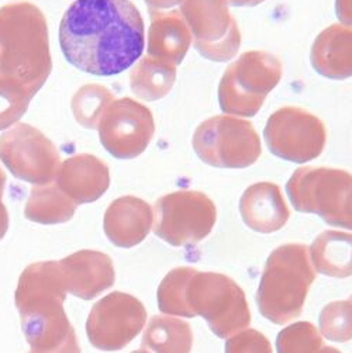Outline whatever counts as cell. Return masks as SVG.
<instances>
[{
	"mask_svg": "<svg viewBox=\"0 0 352 353\" xmlns=\"http://www.w3.org/2000/svg\"><path fill=\"white\" fill-rule=\"evenodd\" d=\"M282 62L264 51L244 52L227 69L219 85L222 110L234 117H254L282 79Z\"/></svg>",
	"mask_w": 352,
	"mask_h": 353,
	"instance_id": "cell-5",
	"label": "cell"
},
{
	"mask_svg": "<svg viewBox=\"0 0 352 353\" xmlns=\"http://www.w3.org/2000/svg\"><path fill=\"white\" fill-rule=\"evenodd\" d=\"M77 205L57 183H47L31 189L24 216L39 224H61L74 217Z\"/></svg>",
	"mask_w": 352,
	"mask_h": 353,
	"instance_id": "cell-22",
	"label": "cell"
},
{
	"mask_svg": "<svg viewBox=\"0 0 352 353\" xmlns=\"http://www.w3.org/2000/svg\"><path fill=\"white\" fill-rule=\"evenodd\" d=\"M239 213L244 223L260 234L279 231L291 217L279 186L271 182H260L246 189L239 200Z\"/></svg>",
	"mask_w": 352,
	"mask_h": 353,
	"instance_id": "cell-18",
	"label": "cell"
},
{
	"mask_svg": "<svg viewBox=\"0 0 352 353\" xmlns=\"http://www.w3.org/2000/svg\"><path fill=\"white\" fill-rule=\"evenodd\" d=\"M193 334L188 323L168 315H155L143 335V347L154 353H190Z\"/></svg>",
	"mask_w": 352,
	"mask_h": 353,
	"instance_id": "cell-23",
	"label": "cell"
},
{
	"mask_svg": "<svg viewBox=\"0 0 352 353\" xmlns=\"http://www.w3.org/2000/svg\"><path fill=\"white\" fill-rule=\"evenodd\" d=\"M227 5L235 6V8H254L261 3H264L265 0H226Z\"/></svg>",
	"mask_w": 352,
	"mask_h": 353,
	"instance_id": "cell-34",
	"label": "cell"
},
{
	"mask_svg": "<svg viewBox=\"0 0 352 353\" xmlns=\"http://www.w3.org/2000/svg\"><path fill=\"white\" fill-rule=\"evenodd\" d=\"M320 331L333 342H348L352 339V303L334 301L327 304L319 319Z\"/></svg>",
	"mask_w": 352,
	"mask_h": 353,
	"instance_id": "cell-26",
	"label": "cell"
},
{
	"mask_svg": "<svg viewBox=\"0 0 352 353\" xmlns=\"http://www.w3.org/2000/svg\"><path fill=\"white\" fill-rule=\"evenodd\" d=\"M313 268L329 277L345 279L352 276V234L324 231L310 248Z\"/></svg>",
	"mask_w": 352,
	"mask_h": 353,
	"instance_id": "cell-21",
	"label": "cell"
},
{
	"mask_svg": "<svg viewBox=\"0 0 352 353\" xmlns=\"http://www.w3.org/2000/svg\"><path fill=\"white\" fill-rule=\"evenodd\" d=\"M184 2V0H146L150 8V12H162L166 9H172Z\"/></svg>",
	"mask_w": 352,
	"mask_h": 353,
	"instance_id": "cell-33",
	"label": "cell"
},
{
	"mask_svg": "<svg viewBox=\"0 0 352 353\" xmlns=\"http://www.w3.org/2000/svg\"><path fill=\"white\" fill-rule=\"evenodd\" d=\"M66 61L95 77H115L143 55L146 26L130 0H75L59 26Z\"/></svg>",
	"mask_w": 352,
	"mask_h": 353,
	"instance_id": "cell-1",
	"label": "cell"
},
{
	"mask_svg": "<svg viewBox=\"0 0 352 353\" xmlns=\"http://www.w3.org/2000/svg\"><path fill=\"white\" fill-rule=\"evenodd\" d=\"M28 353H81V346L78 342V338L74 336L72 339H69L66 343H63L59 347L51 349V350H44V352H28Z\"/></svg>",
	"mask_w": 352,
	"mask_h": 353,
	"instance_id": "cell-32",
	"label": "cell"
},
{
	"mask_svg": "<svg viewBox=\"0 0 352 353\" xmlns=\"http://www.w3.org/2000/svg\"><path fill=\"white\" fill-rule=\"evenodd\" d=\"M131 353H150V352H147L146 349H139V350H134V352H131Z\"/></svg>",
	"mask_w": 352,
	"mask_h": 353,
	"instance_id": "cell-35",
	"label": "cell"
},
{
	"mask_svg": "<svg viewBox=\"0 0 352 353\" xmlns=\"http://www.w3.org/2000/svg\"><path fill=\"white\" fill-rule=\"evenodd\" d=\"M192 44L199 54L215 62L233 59L241 47V32L226 0H184L181 3Z\"/></svg>",
	"mask_w": 352,
	"mask_h": 353,
	"instance_id": "cell-9",
	"label": "cell"
},
{
	"mask_svg": "<svg viewBox=\"0 0 352 353\" xmlns=\"http://www.w3.org/2000/svg\"><path fill=\"white\" fill-rule=\"evenodd\" d=\"M50 72L47 23L39 8L16 3L0 9V79L32 97Z\"/></svg>",
	"mask_w": 352,
	"mask_h": 353,
	"instance_id": "cell-3",
	"label": "cell"
},
{
	"mask_svg": "<svg viewBox=\"0 0 352 353\" xmlns=\"http://www.w3.org/2000/svg\"><path fill=\"white\" fill-rule=\"evenodd\" d=\"M0 159L16 178L34 183H51L59 170V155L40 131L19 125L0 138Z\"/></svg>",
	"mask_w": 352,
	"mask_h": 353,
	"instance_id": "cell-14",
	"label": "cell"
},
{
	"mask_svg": "<svg viewBox=\"0 0 352 353\" xmlns=\"http://www.w3.org/2000/svg\"><path fill=\"white\" fill-rule=\"evenodd\" d=\"M157 297L161 312L185 319L200 315L222 339L248 328L251 323L245 293L222 273L176 268L161 281Z\"/></svg>",
	"mask_w": 352,
	"mask_h": 353,
	"instance_id": "cell-2",
	"label": "cell"
},
{
	"mask_svg": "<svg viewBox=\"0 0 352 353\" xmlns=\"http://www.w3.org/2000/svg\"><path fill=\"white\" fill-rule=\"evenodd\" d=\"M311 65L324 78L342 81L352 78V27L331 24L313 43Z\"/></svg>",
	"mask_w": 352,
	"mask_h": 353,
	"instance_id": "cell-19",
	"label": "cell"
},
{
	"mask_svg": "<svg viewBox=\"0 0 352 353\" xmlns=\"http://www.w3.org/2000/svg\"><path fill=\"white\" fill-rule=\"evenodd\" d=\"M352 190V174L333 168H299L286 183V193L299 213L320 216L337 227L344 203Z\"/></svg>",
	"mask_w": 352,
	"mask_h": 353,
	"instance_id": "cell-8",
	"label": "cell"
},
{
	"mask_svg": "<svg viewBox=\"0 0 352 353\" xmlns=\"http://www.w3.org/2000/svg\"><path fill=\"white\" fill-rule=\"evenodd\" d=\"M349 301H351V303H352V296H351V299H349Z\"/></svg>",
	"mask_w": 352,
	"mask_h": 353,
	"instance_id": "cell-36",
	"label": "cell"
},
{
	"mask_svg": "<svg viewBox=\"0 0 352 353\" xmlns=\"http://www.w3.org/2000/svg\"><path fill=\"white\" fill-rule=\"evenodd\" d=\"M264 138L275 157L306 163L323 154L327 130L319 117L303 109L282 108L268 119Z\"/></svg>",
	"mask_w": 352,
	"mask_h": 353,
	"instance_id": "cell-10",
	"label": "cell"
},
{
	"mask_svg": "<svg viewBox=\"0 0 352 353\" xmlns=\"http://www.w3.org/2000/svg\"><path fill=\"white\" fill-rule=\"evenodd\" d=\"M31 96L21 88L0 79V130L16 123L27 110Z\"/></svg>",
	"mask_w": 352,
	"mask_h": 353,
	"instance_id": "cell-27",
	"label": "cell"
},
{
	"mask_svg": "<svg viewBox=\"0 0 352 353\" xmlns=\"http://www.w3.org/2000/svg\"><path fill=\"white\" fill-rule=\"evenodd\" d=\"M153 230L172 246H190L203 241L217 220L215 203L204 193L179 190L157 200Z\"/></svg>",
	"mask_w": 352,
	"mask_h": 353,
	"instance_id": "cell-7",
	"label": "cell"
},
{
	"mask_svg": "<svg viewBox=\"0 0 352 353\" xmlns=\"http://www.w3.org/2000/svg\"><path fill=\"white\" fill-rule=\"evenodd\" d=\"M66 293L93 300L116 281L112 259L99 251L82 250L59 261Z\"/></svg>",
	"mask_w": 352,
	"mask_h": 353,
	"instance_id": "cell-15",
	"label": "cell"
},
{
	"mask_svg": "<svg viewBox=\"0 0 352 353\" xmlns=\"http://www.w3.org/2000/svg\"><path fill=\"white\" fill-rule=\"evenodd\" d=\"M66 290L59 262L32 263L24 269L16 290L21 330L39 327L66 316Z\"/></svg>",
	"mask_w": 352,
	"mask_h": 353,
	"instance_id": "cell-11",
	"label": "cell"
},
{
	"mask_svg": "<svg viewBox=\"0 0 352 353\" xmlns=\"http://www.w3.org/2000/svg\"><path fill=\"white\" fill-rule=\"evenodd\" d=\"M315 270L303 243H285L268 258L257 292V304L266 320L284 325L300 316Z\"/></svg>",
	"mask_w": 352,
	"mask_h": 353,
	"instance_id": "cell-4",
	"label": "cell"
},
{
	"mask_svg": "<svg viewBox=\"0 0 352 353\" xmlns=\"http://www.w3.org/2000/svg\"><path fill=\"white\" fill-rule=\"evenodd\" d=\"M155 132L153 113L130 97L119 99L100 117L99 135L103 147L119 159L143 154Z\"/></svg>",
	"mask_w": 352,
	"mask_h": 353,
	"instance_id": "cell-13",
	"label": "cell"
},
{
	"mask_svg": "<svg viewBox=\"0 0 352 353\" xmlns=\"http://www.w3.org/2000/svg\"><path fill=\"white\" fill-rule=\"evenodd\" d=\"M337 228H345V230L352 231V190L346 196V200L344 203Z\"/></svg>",
	"mask_w": 352,
	"mask_h": 353,
	"instance_id": "cell-31",
	"label": "cell"
},
{
	"mask_svg": "<svg viewBox=\"0 0 352 353\" xmlns=\"http://www.w3.org/2000/svg\"><path fill=\"white\" fill-rule=\"evenodd\" d=\"M192 145L200 161L215 168L244 169L261 157V139L253 123L234 116H215L195 131Z\"/></svg>",
	"mask_w": 352,
	"mask_h": 353,
	"instance_id": "cell-6",
	"label": "cell"
},
{
	"mask_svg": "<svg viewBox=\"0 0 352 353\" xmlns=\"http://www.w3.org/2000/svg\"><path fill=\"white\" fill-rule=\"evenodd\" d=\"M154 211L148 203L134 196L115 200L106 210L103 228L119 248H133L143 242L153 225Z\"/></svg>",
	"mask_w": 352,
	"mask_h": 353,
	"instance_id": "cell-16",
	"label": "cell"
},
{
	"mask_svg": "<svg viewBox=\"0 0 352 353\" xmlns=\"http://www.w3.org/2000/svg\"><path fill=\"white\" fill-rule=\"evenodd\" d=\"M176 81V66L146 57L138 62L130 77L131 90L135 96L147 101L165 97Z\"/></svg>",
	"mask_w": 352,
	"mask_h": 353,
	"instance_id": "cell-24",
	"label": "cell"
},
{
	"mask_svg": "<svg viewBox=\"0 0 352 353\" xmlns=\"http://www.w3.org/2000/svg\"><path fill=\"white\" fill-rule=\"evenodd\" d=\"M148 31V57L178 66L185 59L190 46L192 34L179 10L151 12Z\"/></svg>",
	"mask_w": 352,
	"mask_h": 353,
	"instance_id": "cell-20",
	"label": "cell"
},
{
	"mask_svg": "<svg viewBox=\"0 0 352 353\" xmlns=\"http://www.w3.org/2000/svg\"><path fill=\"white\" fill-rule=\"evenodd\" d=\"M147 323V310L131 294L113 292L97 301L86 323L90 343L100 350L126 347Z\"/></svg>",
	"mask_w": 352,
	"mask_h": 353,
	"instance_id": "cell-12",
	"label": "cell"
},
{
	"mask_svg": "<svg viewBox=\"0 0 352 353\" xmlns=\"http://www.w3.org/2000/svg\"><path fill=\"white\" fill-rule=\"evenodd\" d=\"M55 183L77 204L92 203L109 189V168L93 155H78L62 163Z\"/></svg>",
	"mask_w": 352,
	"mask_h": 353,
	"instance_id": "cell-17",
	"label": "cell"
},
{
	"mask_svg": "<svg viewBox=\"0 0 352 353\" xmlns=\"http://www.w3.org/2000/svg\"><path fill=\"white\" fill-rule=\"evenodd\" d=\"M5 183H6V174L2 169H0V241L3 239V236L6 235L8 228H9V214H8V210H6L5 204L2 203Z\"/></svg>",
	"mask_w": 352,
	"mask_h": 353,
	"instance_id": "cell-29",
	"label": "cell"
},
{
	"mask_svg": "<svg viewBox=\"0 0 352 353\" xmlns=\"http://www.w3.org/2000/svg\"><path fill=\"white\" fill-rule=\"evenodd\" d=\"M277 353H341L327 346L317 330L309 321H300L282 330L276 338Z\"/></svg>",
	"mask_w": 352,
	"mask_h": 353,
	"instance_id": "cell-25",
	"label": "cell"
},
{
	"mask_svg": "<svg viewBox=\"0 0 352 353\" xmlns=\"http://www.w3.org/2000/svg\"><path fill=\"white\" fill-rule=\"evenodd\" d=\"M226 353H272V346L262 332L244 330L226 342Z\"/></svg>",
	"mask_w": 352,
	"mask_h": 353,
	"instance_id": "cell-28",
	"label": "cell"
},
{
	"mask_svg": "<svg viewBox=\"0 0 352 353\" xmlns=\"http://www.w3.org/2000/svg\"><path fill=\"white\" fill-rule=\"evenodd\" d=\"M335 13L344 26L352 27V0H335Z\"/></svg>",
	"mask_w": 352,
	"mask_h": 353,
	"instance_id": "cell-30",
	"label": "cell"
}]
</instances>
